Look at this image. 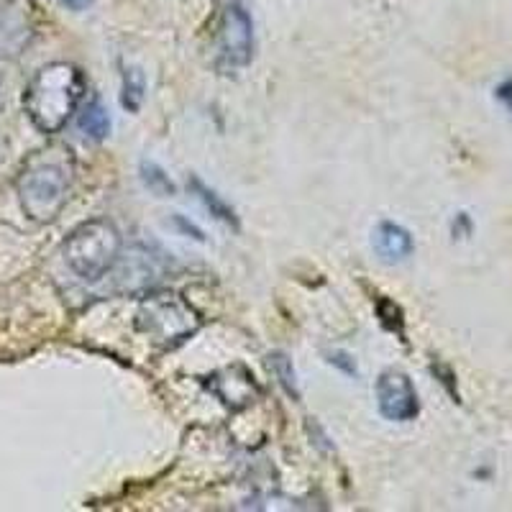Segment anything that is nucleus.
Masks as SVG:
<instances>
[{
	"label": "nucleus",
	"mask_w": 512,
	"mask_h": 512,
	"mask_svg": "<svg viewBox=\"0 0 512 512\" xmlns=\"http://www.w3.org/2000/svg\"><path fill=\"white\" fill-rule=\"evenodd\" d=\"M372 246L377 251V256L382 262L387 264H397L405 262L408 256H413L415 251V241L410 236L408 228L397 226L392 221H382L377 223L372 233Z\"/></svg>",
	"instance_id": "nucleus-8"
},
{
	"label": "nucleus",
	"mask_w": 512,
	"mask_h": 512,
	"mask_svg": "<svg viewBox=\"0 0 512 512\" xmlns=\"http://www.w3.org/2000/svg\"><path fill=\"white\" fill-rule=\"evenodd\" d=\"M77 162L67 144L41 146L24 159L16 177L18 203L34 223H54L67 208L75 187Z\"/></svg>",
	"instance_id": "nucleus-1"
},
{
	"label": "nucleus",
	"mask_w": 512,
	"mask_h": 512,
	"mask_svg": "<svg viewBox=\"0 0 512 512\" xmlns=\"http://www.w3.org/2000/svg\"><path fill=\"white\" fill-rule=\"evenodd\" d=\"M141 172H144V182H146V187H149V190L157 192V195H162V198H164V195H175V185H172V180L164 175L157 164L144 162Z\"/></svg>",
	"instance_id": "nucleus-14"
},
{
	"label": "nucleus",
	"mask_w": 512,
	"mask_h": 512,
	"mask_svg": "<svg viewBox=\"0 0 512 512\" xmlns=\"http://www.w3.org/2000/svg\"><path fill=\"white\" fill-rule=\"evenodd\" d=\"M497 98L505 100V103L510 105V108H512V80H507L505 85H502V88L497 90Z\"/></svg>",
	"instance_id": "nucleus-16"
},
{
	"label": "nucleus",
	"mask_w": 512,
	"mask_h": 512,
	"mask_svg": "<svg viewBox=\"0 0 512 512\" xmlns=\"http://www.w3.org/2000/svg\"><path fill=\"white\" fill-rule=\"evenodd\" d=\"M85 98V75L70 62H49L34 72L24 90V111L39 134L64 131Z\"/></svg>",
	"instance_id": "nucleus-2"
},
{
	"label": "nucleus",
	"mask_w": 512,
	"mask_h": 512,
	"mask_svg": "<svg viewBox=\"0 0 512 512\" xmlns=\"http://www.w3.org/2000/svg\"><path fill=\"white\" fill-rule=\"evenodd\" d=\"M80 113V131L88 139L93 141H103L105 136L111 134V118H108V111L103 108V100L98 95L88 100V103L82 105Z\"/></svg>",
	"instance_id": "nucleus-10"
},
{
	"label": "nucleus",
	"mask_w": 512,
	"mask_h": 512,
	"mask_svg": "<svg viewBox=\"0 0 512 512\" xmlns=\"http://www.w3.org/2000/svg\"><path fill=\"white\" fill-rule=\"evenodd\" d=\"M6 95H8L6 72H3V67H0V111H3V105H6Z\"/></svg>",
	"instance_id": "nucleus-17"
},
{
	"label": "nucleus",
	"mask_w": 512,
	"mask_h": 512,
	"mask_svg": "<svg viewBox=\"0 0 512 512\" xmlns=\"http://www.w3.org/2000/svg\"><path fill=\"white\" fill-rule=\"evenodd\" d=\"M374 395H377L379 413L392 423H408V420L418 418V390H415L413 379L400 369H384L377 379Z\"/></svg>",
	"instance_id": "nucleus-6"
},
{
	"label": "nucleus",
	"mask_w": 512,
	"mask_h": 512,
	"mask_svg": "<svg viewBox=\"0 0 512 512\" xmlns=\"http://www.w3.org/2000/svg\"><path fill=\"white\" fill-rule=\"evenodd\" d=\"M190 187H192V190H195V195H198V198L203 200L205 208L210 210V216H216L218 221L228 223V226L239 228V218H236L233 208L226 203V200L221 198V195H218L216 190H210V187L205 185V182L200 180V177H192Z\"/></svg>",
	"instance_id": "nucleus-11"
},
{
	"label": "nucleus",
	"mask_w": 512,
	"mask_h": 512,
	"mask_svg": "<svg viewBox=\"0 0 512 512\" xmlns=\"http://www.w3.org/2000/svg\"><path fill=\"white\" fill-rule=\"evenodd\" d=\"M208 390L218 397V400L231 410H241L246 405L256 400L259 395V384H256L254 374L246 367L236 364V367H228L216 372L210 377Z\"/></svg>",
	"instance_id": "nucleus-7"
},
{
	"label": "nucleus",
	"mask_w": 512,
	"mask_h": 512,
	"mask_svg": "<svg viewBox=\"0 0 512 512\" xmlns=\"http://www.w3.org/2000/svg\"><path fill=\"white\" fill-rule=\"evenodd\" d=\"M59 3L67 8H72V11H85V8H88L93 0H59Z\"/></svg>",
	"instance_id": "nucleus-15"
},
{
	"label": "nucleus",
	"mask_w": 512,
	"mask_h": 512,
	"mask_svg": "<svg viewBox=\"0 0 512 512\" xmlns=\"http://www.w3.org/2000/svg\"><path fill=\"white\" fill-rule=\"evenodd\" d=\"M136 326L144 336H149L152 344L162 346V349H175L198 333L200 315L175 292H159V295H149L141 303Z\"/></svg>",
	"instance_id": "nucleus-4"
},
{
	"label": "nucleus",
	"mask_w": 512,
	"mask_h": 512,
	"mask_svg": "<svg viewBox=\"0 0 512 512\" xmlns=\"http://www.w3.org/2000/svg\"><path fill=\"white\" fill-rule=\"evenodd\" d=\"M34 29L21 8H3L0 11V59L21 54L29 47Z\"/></svg>",
	"instance_id": "nucleus-9"
},
{
	"label": "nucleus",
	"mask_w": 512,
	"mask_h": 512,
	"mask_svg": "<svg viewBox=\"0 0 512 512\" xmlns=\"http://www.w3.org/2000/svg\"><path fill=\"white\" fill-rule=\"evenodd\" d=\"M213 44H216V67L226 75L244 70L254 59V21L239 0H228L218 13Z\"/></svg>",
	"instance_id": "nucleus-5"
},
{
	"label": "nucleus",
	"mask_w": 512,
	"mask_h": 512,
	"mask_svg": "<svg viewBox=\"0 0 512 512\" xmlns=\"http://www.w3.org/2000/svg\"><path fill=\"white\" fill-rule=\"evenodd\" d=\"M269 367H272V372L277 374V379H280V384L285 387L287 395H292L297 400L300 397V390H297V382H295V369H292V361L287 359L285 354H272L269 356Z\"/></svg>",
	"instance_id": "nucleus-13"
},
{
	"label": "nucleus",
	"mask_w": 512,
	"mask_h": 512,
	"mask_svg": "<svg viewBox=\"0 0 512 512\" xmlns=\"http://www.w3.org/2000/svg\"><path fill=\"white\" fill-rule=\"evenodd\" d=\"M123 239L118 228L105 218L80 223L64 239V262L80 280L98 282L121 262Z\"/></svg>",
	"instance_id": "nucleus-3"
},
{
	"label": "nucleus",
	"mask_w": 512,
	"mask_h": 512,
	"mask_svg": "<svg viewBox=\"0 0 512 512\" xmlns=\"http://www.w3.org/2000/svg\"><path fill=\"white\" fill-rule=\"evenodd\" d=\"M123 108H128L131 113H136L144 103V75L139 70H126L123 75Z\"/></svg>",
	"instance_id": "nucleus-12"
}]
</instances>
